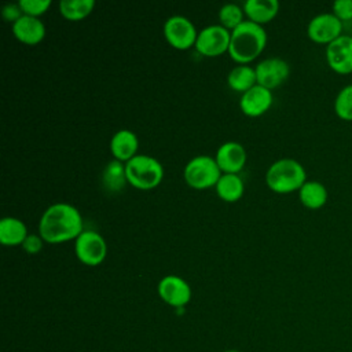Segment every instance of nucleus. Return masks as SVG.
<instances>
[{"mask_svg":"<svg viewBox=\"0 0 352 352\" xmlns=\"http://www.w3.org/2000/svg\"><path fill=\"white\" fill-rule=\"evenodd\" d=\"M138 147V136L129 129H120L110 139V151L114 160L121 162H128L131 158H133L136 155Z\"/></svg>","mask_w":352,"mask_h":352,"instance_id":"obj_16","label":"nucleus"},{"mask_svg":"<svg viewBox=\"0 0 352 352\" xmlns=\"http://www.w3.org/2000/svg\"><path fill=\"white\" fill-rule=\"evenodd\" d=\"M326 62L338 74L352 73V36L341 34L326 45Z\"/></svg>","mask_w":352,"mask_h":352,"instance_id":"obj_11","label":"nucleus"},{"mask_svg":"<svg viewBox=\"0 0 352 352\" xmlns=\"http://www.w3.org/2000/svg\"><path fill=\"white\" fill-rule=\"evenodd\" d=\"M331 12L342 23L352 21V0H336L331 6Z\"/></svg>","mask_w":352,"mask_h":352,"instance_id":"obj_27","label":"nucleus"},{"mask_svg":"<svg viewBox=\"0 0 352 352\" xmlns=\"http://www.w3.org/2000/svg\"><path fill=\"white\" fill-rule=\"evenodd\" d=\"M164 36L172 47L177 50H187L195 45L198 32L187 16L172 15L164 23Z\"/></svg>","mask_w":352,"mask_h":352,"instance_id":"obj_6","label":"nucleus"},{"mask_svg":"<svg viewBox=\"0 0 352 352\" xmlns=\"http://www.w3.org/2000/svg\"><path fill=\"white\" fill-rule=\"evenodd\" d=\"M327 188L318 180H307L298 190L301 204L308 209H319L327 202Z\"/></svg>","mask_w":352,"mask_h":352,"instance_id":"obj_19","label":"nucleus"},{"mask_svg":"<svg viewBox=\"0 0 352 352\" xmlns=\"http://www.w3.org/2000/svg\"><path fill=\"white\" fill-rule=\"evenodd\" d=\"M22 15H23V11L19 3H8L1 8V16L11 23H15Z\"/></svg>","mask_w":352,"mask_h":352,"instance_id":"obj_29","label":"nucleus"},{"mask_svg":"<svg viewBox=\"0 0 352 352\" xmlns=\"http://www.w3.org/2000/svg\"><path fill=\"white\" fill-rule=\"evenodd\" d=\"M14 36L29 45L40 43L45 36V26L40 18L22 15L15 23H12Z\"/></svg>","mask_w":352,"mask_h":352,"instance_id":"obj_15","label":"nucleus"},{"mask_svg":"<svg viewBox=\"0 0 352 352\" xmlns=\"http://www.w3.org/2000/svg\"><path fill=\"white\" fill-rule=\"evenodd\" d=\"M307 182L304 166L294 158H280L272 162L265 173L267 186L279 194L298 191Z\"/></svg>","mask_w":352,"mask_h":352,"instance_id":"obj_3","label":"nucleus"},{"mask_svg":"<svg viewBox=\"0 0 352 352\" xmlns=\"http://www.w3.org/2000/svg\"><path fill=\"white\" fill-rule=\"evenodd\" d=\"M158 294L168 305L184 308L191 300L190 285L177 275H166L158 282Z\"/></svg>","mask_w":352,"mask_h":352,"instance_id":"obj_12","label":"nucleus"},{"mask_svg":"<svg viewBox=\"0 0 352 352\" xmlns=\"http://www.w3.org/2000/svg\"><path fill=\"white\" fill-rule=\"evenodd\" d=\"M334 111L338 118L352 121V84L342 87L334 99Z\"/></svg>","mask_w":352,"mask_h":352,"instance_id":"obj_25","label":"nucleus"},{"mask_svg":"<svg viewBox=\"0 0 352 352\" xmlns=\"http://www.w3.org/2000/svg\"><path fill=\"white\" fill-rule=\"evenodd\" d=\"M254 70H256L257 84L271 91L274 88H278L280 84H283L290 74L289 63L285 59L278 56H271L260 60L256 65Z\"/></svg>","mask_w":352,"mask_h":352,"instance_id":"obj_10","label":"nucleus"},{"mask_svg":"<svg viewBox=\"0 0 352 352\" xmlns=\"http://www.w3.org/2000/svg\"><path fill=\"white\" fill-rule=\"evenodd\" d=\"M74 252L77 258L87 265L100 264L107 252L106 241L100 234L92 230H84L74 242Z\"/></svg>","mask_w":352,"mask_h":352,"instance_id":"obj_7","label":"nucleus"},{"mask_svg":"<svg viewBox=\"0 0 352 352\" xmlns=\"http://www.w3.org/2000/svg\"><path fill=\"white\" fill-rule=\"evenodd\" d=\"M227 84L231 89L236 92H246L253 85L257 84L256 70L252 66L248 65H239L231 69V72L227 76Z\"/></svg>","mask_w":352,"mask_h":352,"instance_id":"obj_22","label":"nucleus"},{"mask_svg":"<svg viewBox=\"0 0 352 352\" xmlns=\"http://www.w3.org/2000/svg\"><path fill=\"white\" fill-rule=\"evenodd\" d=\"M243 12L249 16V21L258 25H264L276 16L279 11L278 0H246L243 3Z\"/></svg>","mask_w":352,"mask_h":352,"instance_id":"obj_17","label":"nucleus"},{"mask_svg":"<svg viewBox=\"0 0 352 352\" xmlns=\"http://www.w3.org/2000/svg\"><path fill=\"white\" fill-rule=\"evenodd\" d=\"M128 183L139 190L157 187L164 177V168L158 160L147 154H136L125 162Z\"/></svg>","mask_w":352,"mask_h":352,"instance_id":"obj_4","label":"nucleus"},{"mask_svg":"<svg viewBox=\"0 0 352 352\" xmlns=\"http://www.w3.org/2000/svg\"><path fill=\"white\" fill-rule=\"evenodd\" d=\"M18 3L23 11V15H30L36 18L44 14L51 6V0H19Z\"/></svg>","mask_w":352,"mask_h":352,"instance_id":"obj_26","label":"nucleus"},{"mask_svg":"<svg viewBox=\"0 0 352 352\" xmlns=\"http://www.w3.org/2000/svg\"><path fill=\"white\" fill-rule=\"evenodd\" d=\"M95 7L94 0H62L59 3L60 14L70 21H78L92 12Z\"/></svg>","mask_w":352,"mask_h":352,"instance_id":"obj_23","label":"nucleus"},{"mask_svg":"<svg viewBox=\"0 0 352 352\" xmlns=\"http://www.w3.org/2000/svg\"><path fill=\"white\" fill-rule=\"evenodd\" d=\"M214 160L223 173H238L246 162V151L238 142H224L217 148Z\"/></svg>","mask_w":352,"mask_h":352,"instance_id":"obj_14","label":"nucleus"},{"mask_svg":"<svg viewBox=\"0 0 352 352\" xmlns=\"http://www.w3.org/2000/svg\"><path fill=\"white\" fill-rule=\"evenodd\" d=\"M43 242H44V239L40 235L28 234V236L25 238V241L22 243V248L29 254H37L43 249Z\"/></svg>","mask_w":352,"mask_h":352,"instance_id":"obj_28","label":"nucleus"},{"mask_svg":"<svg viewBox=\"0 0 352 352\" xmlns=\"http://www.w3.org/2000/svg\"><path fill=\"white\" fill-rule=\"evenodd\" d=\"M342 29L344 23L333 12H320L308 22L307 34L314 43L329 45L344 34Z\"/></svg>","mask_w":352,"mask_h":352,"instance_id":"obj_9","label":"nucleus"},{"mask_svg":"<svg viewBox=\"0 0 352 352\" xmlns=\"http://www.w3.org/2000/svg\"><path fill=\"white\" fill-rule=\"evenodd\" d=\"M126 183H128V179L125 172V164L118 160H113L107 162L102 173L103 188L109 192H118L125 187Z\"/></svg>","mask_w":352,"mask_h":352,"instance_id":"obj_20","label":"nucleus"},{"mask_svg":"<svg viewBox=\"0 0 352 352\" xmlns=\"http://www.w3.org/2000/svg\"><path fill=\"white\" fill-rule=\"evenodd\" d=\"M214 188L223 201L235 202L243 194V180L238 173H221Z\"/></svg>","mask_w":352,"mask_h":352,"instance_id":"obj_21","label":"nucleus"},{"mask_svg":"<svg viewBox=\"0 0 352 352\" xmlns=\"http://www.w3.org/2000/svg\"><path fill=\"white\" fill-rule=\"evenodd\" d=\"M186 183L197 190L214 187L221 176V170L213 157L197 155L191 158L183 170Z\"/></svg>","mask_w":352,"mask_h":352,"instance_id":"obj_5","label":"nucleus"},{"mask_svg":"<svg viewBox=\"0 0 352 352\" xmlns=\"http://www.w3.org/2000/svg\"><path fill=\"white\" fill-rule=\"evenodd\" d=\"M82 231V217L78 209L66 202L48 206L38 221V234L48 243L76 239Z\"/></svg>","mask_w":352,"mask_h":352,"instance_id":"obj_1","label":"nucleus"},{"mask_svg":"<svg viewBox=\"0 0 352 352\" xmlns=\"http://www.w3.org/2000/svg\"><path fill=\"white\" fill-rule=\"evenodd\" d=\"M231 40V32L220 23L209 25L198 32L195 48L205 56H219L228 51Z\"/></svg>","mask_w":352,"mask_h":352,"instance_id":"obj_8","label":"nucleus"},{"mask_svg":"<svg viewBox=\"0 0 352 352\" xmlns=\"http://www.w3.org/2000/svg\"><path fill=\"white\" fill-rule=\"evenodd\" d=\"M28 236L25 223L16 217H3L0 220V242L6 246L22 245Z\"/></svg>","mask_w":352,"mask_h":352,"instance_id":"obj_18","label":"nucleus"},{"mask_svg":"<svg viewBox=\"0 0 352 352\" xmlns=\"http://www.w3.org/2000/svg\"><path fill=\"white\" fill-rule=\"evenodd\" d=\"M219 19L221 26H224L228 30H234L245 21L243 8H241L235 3H226L219 10Z\"/></svg>","mask_w":352,"mask_h":352,"instance_id":"obj_24","label":"nucleus"},{"mask_svg":"<svg viewBox=\"0 0 352 352\" xmlns=\"http://www.w3.org/2000/svg\"><path fill=\"white\" fill-rule=\"evenodd\" d=\"M224 352H239V351H235V349H230V351H224Z\"/></svg>","mask_w":352,"mask_h":352,"instance_id":"obj_30","label":"nucleus"},{"mask_svg":"<svg viewBox=\"0 0 352 352\" xmlns=\"http://www.w3.org/2000/svg\"><path fill=\"white\" fill-rule=\"evenodd\" d=\"M272 104V91L263 85H253L250 89L242 94L239 100L241 110L250 117H258L264 114Z\"/></svg>","mask_w":352,"mask_h":352,"instance_id":"obj_13","label":"nucleus"},{"mask_svg":"<svg viewBox=\"0 0 352 352\" xmlns=\"http://www.w3.org/2000/svg\"><path fill=\"white\" fill-rule=\"evenodd\" d=\"M265 44L267 32L263 25L246 19L231 30L228 54L235 62L245 65L257 58L265 48Z\"/></svg>","mask_w":352,"mask_h":352,"instance_id":"obj_2","label":"nucleus"}]
</instances>
